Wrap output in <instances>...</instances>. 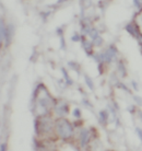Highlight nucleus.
<instances>
[{
  "instance_id": "obj_1",
  "label": "nucleus",
  "mask_w": 142,
  "mask_h": 151,
  "mask_svg": "<svg viewBox=\"0 0 142 151\" xmlns=\"http://www.w3.org/2000/svg\"><path fill=\"white\" fill-rule=\"evenodd\" d=\"M55 130L60 139L69 140L73 136V126L64 117H59L55 122Z\"/></svg>"
},
{
  "instance_id": "obj_2",
  "label": "nucleus",
  "mask_w": 142,
  "mask_h": 151,
  "mask_svg": "<svg viewBox=\"0 0 142 151\" xmlns=\"http://www.w3.org/2000/svg\"><path fill=\"white\" fill-rule=\"evenodd\" d=\"M55 129V123L49 118L47 115L38 116L35 124V130L37 135H43V134H49Z\"/></svg>"
},
{
  "instance_id": "obj_3",
  "label": "nucleus",
  "mask_w": 142,
  "mask_h": 151,
  "mask_svg": "<svg viewBox=\"0 0 142 151\" xmlns=\"http://www.w3.org/2000/svg\"><path fill=\"white\" fill-rule=\"evenodd\" d=\"M54 110H55V113L59 117H64V116H66L68 114V112H69V106H68L67 103L64 102V101H59L58 103L55 104Z\"/></svg>"
},
{
  "instance_id": "obj_4",
  "label": "nucleus",
  "mask_w": 142,
  "mask_h": 151,
  "mask_svg": "<svg viewBox=\"0 0 142 151\" xmlns=\"http://www.w3.org/2000/svg\"><path fill=\"white\" fill-rule=\"evenodd\" d=\"M117 56V49L114 46H109L108 48L106 49L105 53L102 54L103 57V61H107V63H112Z\"/></svg>"
},
{
  "instance_id": "obj_5",
  "label": "nucleus",
  "mask_w": 142,
  "mask_h": 151,
  "mask_svg": "<svg viewBox=\"0 0 142 151\" xmlns=\"http://www.w3.org/2000/svg\"><path fill=\"white\" fill-rule=\"evenodd\" d=\"M126 30H127L128 33H130V35L135 36L136 38H139L140 35H141L140 30H139L138 25L136 23H129V24H127L126 25Z\"/></svg>"
},
{
  "instance_id": "obj_6",
  "label": "nucleus",
  "mask_w": 142,
  "mask_h": 151,
  "mask_svg": "<svg viewBox=\"0 0 142 151\" xmlns=\"http://www.w3.org/2000/svg\"><path fill=\"white\" fill-rule=\"evenodd\" d=\"M80 141H81V146L85 147L86 144L90 141V132L86 129H82L80 132Z\"/></svg>"
},
{
  "instance_id": "obj_7",
  "label": "nucleus",
  "mask_w": 142,
  "mask_h": 151,
  "mask_svg": "<svg viewBox=\"0 0 142 151\" xmlns=\"http://www.w3.org/2000/svg\"><path fill=\"white\" fill-rule=\"evenodd\" d=\"M81 43H82V47L84 48L86 54H87L89 56L92 55V54H93V49H92V47H93V42H90V41H87V40H85V38H83L82 41H81Z\"/></svg>"
},
{
  "instance_id": "obj_8",
  "label": "nucleus",
  "mask_w": 142,
  "mask_h": 151,
  "mask_svg": "<svg viewBox=\"0 0 142 151\" xmlns=\"http://www.w3.org/2000/svg\"><path fill=\"white\" fill-rule=\"evenodd\" d=\"M92 42H93L94 46H101L104 43V40H103V37H102L101 35H97L94 40H92Z\"/></svg>"
},
{
  "instance_id": "obj_9",
  "label": "nucleus",
  "mask_w": 142,
  "mask_h": 151,
  "mask_svg": "<svg viewBox=\"0 0 142 151\" xmlns=\"http://www.w3.org/2000/svg\"><path fill=\"white\" fill-rule=\"evenodd\" d=\"M117 67H118V72H120L121 77H125L126 76V67H125V65L123 63H119Z\"/></svg>"
},
{
  "instance_id": "obj_10",
  "label": "nucleus",
  "mask_w": 142,
  "mask_h": 151,
  "mask_svg": "<svg viewBox=\"0 0 142 151\" xmlns=\"http://www.w3.org/2000/svg\"><path fill=\"white\" fill-rule=\"evenodd\" d=\"M136 24L138 25L139 30H140V33L142 34V13H140V14L137 17V20H136Z\"/></svg>"
},
{
  "instance_id": "obj_11",
  "label": "nucleus",
  "mask_w": 142,
  "mask_h": 151,
  "mask_svg": "<svg viewBox=\"0 0 142 151\" xmlns=\"http://www.w3.org/2000/svg\"><path fill=\"white\" fill-rule=\"evenodd\" d=\"M107 118H108V113H106V112H101L100 113V121H101L102 124H105Z\"/></svg>"
},
{
  "instance_id": "obj_12",
  "label": "nucleus",
  "mask_w": 142,
  "mask_h": 151,
  "mask_svg": "<svg viewBox=\"0 0 142 151\" xmlns=\"http://www.w3.org/2000/svg\"><path fill=\"white\" fill-rule=\"evenodd\" d=\"M84 78H85V82H86V84H87V87L90 88L91 90H93V89H94V83H93V81L91 80V78H89L87 76H85Z\"/></svg>"
},
{
  "instance_id": "obj_13",
  "label": "nucleus",
  "mask_w": 142,
  "mask_h": 151,
  "mask_svg": "<svg viewBox=\"0 0 142 151\" xmlns=\"http://www.w3.org/2000/svg\"><path fill=\"white\" fill-rule=\"evenodd\" d=\"M61 70H62V75H64V76H65V78H66V79H65V80L67 81L68 84H72V81H71V80H70V77H69V75H68V72L66 71V69L62 68V69H61Z\"/></svg>"
},
{
  "instance_id": "obj_14",
  "label": "nucleus",
  "mask_w": 142,
  "mask_h": 151,
  "mask_svg": "<svg viewBox=\"0 0 142 151\" xmlns=\"http://www.w3.org/2000/svg\"><path fill=\"white\" fill-rule=\"evenodd\" d=\"M72 115H73L75 118H80V117H81V110L75 109V110L72 111Z\"/></svg>"
},
{
  "instance_id": "obj_15",
  "label": "nucleus",
  "mask_w": 142,
  "mask_h": 151,
  "mask_svg": "<svg viewBox=\"0 0 142 151\" xmlns=\"http://www.w3.org/2000/svg\"><path fill=\"white\" fill-rule=\"evenodd\" d=\"M71 40L73 42H81L83 40V37L81 36V35H78V34H75L72 37H71Z\"/></svg>"
},
{
  "instance_id": "obj_16",
  "label": "nucleus",
  "mask_w": 142,
  "mask_h": 151,
  "mask_svg": "<svg viewBox=\"0 0 142 151\" xmlns=\"http://www.w3.org/2000/svg\"><path fill=\"white\" fill-rule=\"evenodd\" d=\"M133 4L138 8L139 10H141L142 9V0H133Z\"/></svg>"
},
{
  "instance_id": "obj_17",
  "label": "nucleus",
  "mask_w": 142,
  "mask_h": 151,
  "mask_svg": "<svg viewBox=\"0 0 142 151\" xmlns=\"http://www.w3.org/2000/svg\"><path fill=\"white\" fill-rule=\"evenodd\" d=\"M67 0H58V2L57 4H62V2H66Z\"/></svg>"
},
{
  "instance_id": "obj_18",
  "label": "nucleus",
  "mask_w": 142,
  "mask_h": 151,
  "mask_svg": "<svg viewBox=\"0 0 142 151\" xmlns=\"http://www.w3.org/2000/svg\"><path fill=\"white\" fill-rule=\"evenodd\" d=\"M1 150H6V145H1Z\"/></svg>"
}]
</instances>
